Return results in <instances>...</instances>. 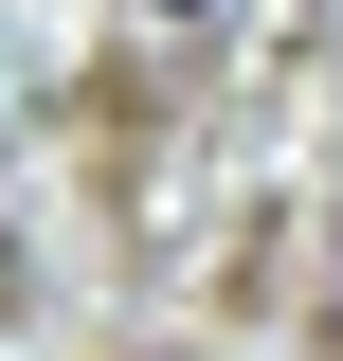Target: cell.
Segmentation results:
<instances>
[{
    "instance_id": "cell-1",
    "label": "cell",
    "mask_w": 343,
    "mask_h": 361,
    "mask_svg": "<svg viewBox=\"0 0 343 361\" xmlns=\"http://www.w3.org/2000/svg\"><path fill=\"white\" fill-rule=\"evenodd\" d=\"M145 18H217V0H145Z\"/></svg>"
}]
</instances>
